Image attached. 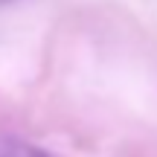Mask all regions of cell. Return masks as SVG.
<instances>
[{
    "instance_id": "obj_1",
    "label": "cell",
    "mask_w": 157,
    "mask_h": 157,
    "mask_svg": "<svg viewBox=\"0 0 157 157\" xmlns=\"http://www.w3.org/2000/svg\"><path fill=\"white\" fill-rule=\"evenodd\" d=\"M0 157H50L32 143L15 140V137H0Z\"/></svg>"
}]
</instances>
